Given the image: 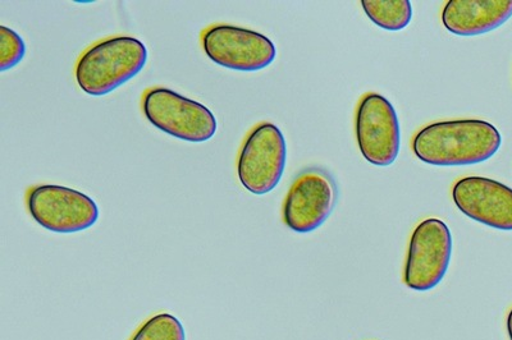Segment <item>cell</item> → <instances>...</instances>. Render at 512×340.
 <instances>
[{
	"instance_id": "1",
	"label": "cell",
	"mask_w": 512,
	"mask_h": 340,
	"mask_svg": "<svg viewBox=\"0 0 512 340\" xmlns=\"http://www.w3.org/2000/svg\"><path fill=\"white\" fill-rule=\"evenodd\" d=\"M502 145L501 133L480 119L429 124L414 137L419 160L434 167H466L487 162Z\"/></svg>"
},
{
	"instance_id": "2",
	"label": "cell",
	"mask_w": 512,
	"mask_h": 340,
	"mask_svg": "<svg viewBox=\"0 0 512 340\" xmlns=\"http://www.w3.org/2000/svg\"><path fill=\"white\" fill-rule=\"evenodd\" d=\"M148 62V49L132 36L96 41L76 63V81L91 96H104L139 75Z\"/></svg>"
},
{
	"instance_id": "3",
	"label": "cell",
	"mask_w": 512,
	"mask_h": 340,
	"mask_svg": "<svg viewBox=\"0 0 512 340\" xmlns=\"http://www.w3.org/2000/svg\"><path fill=\"white\" fill-rule=\"evenodd\" d=\"M141 108L158 130L187 142H205L216 135L214 114L198 103L166 87H150L143 94Z\"/></svg>"
},
{
	"instance_id": "4",
	"label": "cell",
	"mask_w": 512,
	"mask_h": 340,
	"mask_svg": "<svg viewBox=\"0 0 512 340\" xmlns=\"http://www.w3.org/2000/svg\"><path fill=\"white\" fill-rule=\"evenodd\" d=\"M286 163L285 136L276 124L263 122L246 136L237 159V174L251 194L265 195L280 185Z\"/></svg>"
},
{
	"instance_id": "5",
	"label": "cell",
	"mask_w": 512,
	"mask_h": 340,
	"mask_svg": "<svg viewBox=\"0 0 512 340\" xmlns=\"http://www.w3.org/2000/svg\"><path fill=\"white\" fill-rule=\"evenodd\" d=\"M31 218L54 233H77L93 227L99 219L98 205L73 188L43 185L31 187L26 196Z\"/></svg>"
},
{
	"instance_id": "6",
	"label": "cell",
	"mask_w": 512,
	"mask_h": 340,
	"mask_svg": "<svg viewBox=\"0 0 512 340\" xmlns=\"http://www.w3.org/2000/svg\"><path fill=\"white\" fill-rule=\"evenodd\" d=\"M201 45L210 61L233 71H262L277 57V49L267 36L228 24L207 27L201 32Z\"/></svg>"
},
{
	"instance_id": "7",
	"label": "cell",
	"mask_w": 512,
	"mask_h": 340,
	"mask_svg": "<svg viewBox=\"0 0 512 340\" xmlns=\"http://www.w3.org/2000/svg\"><path fill=\"white\" fill-rule=\"evenodd\" d=\"M452 234L436 218L423 220L411 236L404 270L406 287L416 292L432 291L446 277L452 257Z\"/></svg>"
},
{
	"instance_id": "8",
	"label": "cell",
	"mask_w": 512,
	"mask_h": 340,
	"mask_svg": "<svg viewBox=\"0 0 512 340\" xmlns=\"http://www.w3.org/2000/svg\"><path fill=\"white\" fill-rule=\"evenodd\" d=\"M338 190L327 170L309 168L296 177L283 204V222L291 231L310 233L322 227L336 208Z\"/></svg>"
},
{
	"instance_id": "9",
	"label": "cell",
	"mask_w": 512,
	"mask_h": 340,
	"mask_svg": "<svg viewBox=\"0 0 512 340\" xmlns=\"http://www.w3.org/2000/svg\"><path fill=\"white\" fill-rule=\"evenodd\" d=\"M356 140L361 155L376 167H388L399 158L401 128L390 100L370 93L360 100L355 119Z\"/></svg>"
},
{
	"instance_id": "10",
	"label": "cell",
	"mask_w": 512,
	"mask_h": 340,
	"mask_svg": "<svg viewBox=\"0 0 512 340\" xmlns=\"http://www.w3.org/2000/svg\"><path fill=\"white\" fill-rule=\"evenodd\" d=\"M452 199L466 217L498 231H512V188L484 177L461 178Z\"/></svg>"
},
{
	"instance_id": "11",
	"label": "cell",
	"mask_w": 512,
	"mask_h": 340,
	"mask_svg": "<svg viewBox=\"0 0 512 340\" xmlns=\"http://www.w3.org/2000/svg\"><path fill=\"white\" fill-rule=\"evenodd\" d=\"M512 17V0H450L442 12V24L457 36L487 34Z\"/></svg>"
},
{
	"instance_id": "12",
	"label": "cell",
	"mask_w": 512,
	"mask_h": 340,
	"mask_svg": "<svg viewBox=\"0 0 512 340\" xmlns=\"http://www.w3.org/2000/svg\"><path fill=\"white\" fill-rule=\"evenodd\" d=\"M361 7L374 25L387 31L404 30L413 20L409 0H363Z\"/></svg>"
},
{
	"instance_id": "13",
	"label": "cell",
	"mask_w": 512,
	"mask_h": 340,
	"mask_svg": "<svg viewBox=\"0 0 512 340\" xmlns=\"http://www.w3.org/2000/svg\"><path fill=\"white\" fill-rule=\"evenodd\" d=\"M131 340H186L184 325L171 314L150 317Z\"/></svg>"
},
{
	"instance_id": "14",
	"label": "cell",
	"mask_w": 512,
	"mask_h": 340,
	"mask_svg": "<svg viewBox=\"0 0 512 340\" xmlns=\"http://www.w3.org/2000/svg\"><path fill=\"white\" fill-rule=\"evenodd\" d=\"M26 45L17 32L0 26V71L16 67L25 58Z\"/></svg>"
},
{
	"instance_id": "15",
	"label": "cell",
	"mask_w": 512,
	"mask_h": 340,
	"mask_svg": "<svg viewBox=\"0 0 512 340\" xmlns=\"http://www.w3.org/2000/svg\"><path fill=\"white\" fill-rule=\"evenodd\" d=\"M507 333H509L510 340H512V309L507 316Z\"/></svg>"
}]
</instances>
